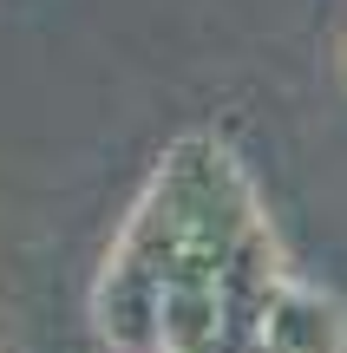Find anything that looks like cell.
<instances>
[{
    "label": "cell",
    "mask_w": 347,
    "mask_h": 353,
    "mask_svg": "<svg viewBox=\"0 0 347 353\" xmlns=\"http://www.w3.org/2000/svg\"><path fill=\"white\" fill-rule=\"evenodd\" d=\"M92 321L118 353H341L335 301L282 275L256 190L217 138L157 157L99 268Z\"/></svg>",
    "instance_id": "cell-1"
}]
</instances>
